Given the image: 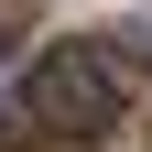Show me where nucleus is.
Returning a JSON list of instances; mask_svg holds the SVG:
<instances>
[{"label":"nucleus","instance_id":"f257e3e1","mask_svg":"<svg viewBox=\"0 0 152 152\" xmlns=\"http://www.w3.org/2000/svg\"><path fill=\"white\" fill-rule=\"evenodd\" d=\"M141 87H152V33H141V22H98V33L54 44L44 65L22 76L11 141H22V152H44V141H98Z\"/></svg>","mask_w":152,"mask_h":152},{"label":"nucleus","instance_id":"f03ea898","mask_svg":"<svg viewBox=\"0 0 152 152\" xmlns=\"http://www.w3.org/2000/svg\"><path fill=\"white\" fill-rule=\"evenodd\" d=\"M11 33H22V0H0V54H11Z\"/></svg>","mask_w":152,"mask_h":152}]
</instances>
